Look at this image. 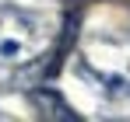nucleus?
Wrapping results in <instances>:
<instances>
[{"mask_svg":"<svg viewBox=\"0 0 130 122\" xmlns=\"http://www.w3.org/2000/svg\"><path fill=\"white\" fill-rule=\"evenodd\" d=\"M56 42V24L39 11L4 7L0 11V63L7 66H32L42 59Z\"/></svg>","mask_w":130,"mask_h":122,"instance_id":"obj_1","label":"nucleus"},{"mask_svg":"<svg viewBox=\"0 0 130 122\" xmlns=\"http://www.w3.org/2000/svg\"><path fill=\"white\" fill-rule=\"evenodd\" d=\"M32 101H35V112H39L42 119H63V122H74V119H77V112H74V108L56 94V91L39 87V91L32 94Z\"/></svg>","mask_w":130,"mask_h":122,"instance_id":"obj_2","label":"nucleus"}]
</instances>
